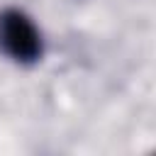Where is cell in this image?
Wrapping results in <instances>:
<instances>
[{"instance_id":"obj_1","label":"cell","mask_w":156,"mask_h":156,"mask_svg":"<svg viewBox=\"0 0 156 156\" xmlns=\"http://www.w3.org/2000/svg\"><path fill=\"white\" fill-rule=\"evenodd\" d=\"M0 46L17 63H34L41 58V34L22 10L0 12Z\"/></svg>"}]
</instances>
